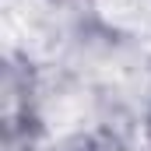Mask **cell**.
I'll use <instances>...</instances> for the list:
<instances>
[{"mask_svg": "<svg viewBox=\"0 0 151 151\" xmlns=\"http://www.w3.org/2000/svg\"><path fill=\"white\" fill-rule=\"evenodd\" d=\"M4 42L28 56H49L60 49L63 28L46 0H7L4 4Z\"/></svg>", "mask_w": 151, "mask_h": 151, "instance_id": "6da1fadb", "label": "cell"}, {"mask_svg": "<svg viewBox=\"0 0 151 151\" xmlns=\"http://www.w3.org/2000/svg\"><path fill=\"white\" fill-rule=\"evenodd\" d=\"M99 11L119 28L151 35V0H99Z\"/></svg>", "mask_w": 151, "mask_h": 151, "instance_id": "7a4b0ae2", "label": "cell"}, {"mask_svg": "<svg viewBox=\"0 0 151 151\" xmlns=\"http://www.w3.org/2000/svg\"><path fill=\"white\" fill-rule=\"evenodd\" d=\"M46 123H49V130H56V134H70V130H77V127L88 123V102H84L81 95H60V99L49 102Z\"/></svg>", "mask_w": 151, "mask_h": 151, "instance_id": "3957f363", "label": "cell"}]
</instances>
